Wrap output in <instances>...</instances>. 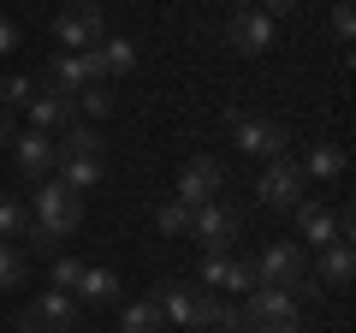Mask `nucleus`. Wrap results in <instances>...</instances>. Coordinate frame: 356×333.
I'll list each match as a JSON object with an SVG mask.
<instances>
[{
  "mask_svg": "<svg viewBox=\"0 0 356 333\" xmlns=\"http://www.w3.org/2000/svg\"><path fill=\"white\" fill-rule=\"evenodd\" d=\"M149 304L161 309L166 327L191 333V327H196V304H202V292H196V286H178V280H154V286H149Z\"/></svg>",
  "mask_w": 356,
  "mask_h": 333,
  "instance_id": "obj_9",
  "label": "nucleus"
},
{
  "mask_svg": "<svg viewBox=\"0 0 356 333\" xmlns=\"http://www.w3.org/2000/svg\"><path fill=\"white\" fill-rule=\"evenodd\" d=\"M303 191H309V179H303V166H297L291 155L267 161L261 179H255V203H261V208H297V203H303Z\"/></svg>",
  "mask_w": 356,
  "mask_h": 333,
  "instance_id": "obj_6",
  "label": "nucleus"
},
{
  "mask_svg": "<svg viewBox=\"0 0 356 333\" xmlns=\"http://www.w3.org/2000/svg\"><path fill=\"white\" fill-rule=\"evenodd\" d=\"M72 102H77V119H107V114H113V90H107V84H89V90H77L72 95Z\"/></svg>",
  "mask_w": 356,
  "mask_h": 333,
  "instance_id": "obj_26",
  "label": "nucleus"
},
{
  "mask_svg": "<svg viewBox=\"0 0 356 333\" xmlns=\"http://www.w3.org/2000/svg\"><path fill=\"white\" fill-rule=\"evenodd\" d=\"M48 280H54V292H72V297H77V280H83V262H77V256H54V274H48Z\"/></svg>",
  "mask_w": 356,
  "mask_h": 333,
  "instance_id": "obj_28",
  "label": "nucleus"
},
{
  "mask_svg": "<svg viewBox=\"0 0 356 333\" xmlns=\"http://www.w3.org/2000/svg\"><path fill=\"white\" fill-rule=\"evenodd\" d=\"M18 42H24V30H18L13 18H0V60H6V54H13Z\"/></svg>",
  "mask_w": 356,
  "mask_h": 333,
  "instance_id": "obj_30",
  "label": "nucleus"
},
{
  "mask_svg": "<svg viewBox=\"0 0 356 333\" xmlns=\"http://www.w3.org/2000/svg\"><path fill=\"white\" fill-rule=\"evenodd\" d=\"M95 48H102V65H107V77H125L131 65H137V48H131V36H102Z\"/></svg>",
  "mask_w": 356,
  "mask_h": 333,
  "instance_id": "obj_24",
  "label": "nucleus"
},
{
  "mask_svg": "<svg viewBox=\"0 0 356 333\" xmlns=\"http://www.w3.org/2000/svg\"><path fill=\"white\" fill-rule=\"evenodd\" d=\"M226 191V166L214 161V155H196L184 173H178V203L184 208H202V203H214V196Z\"/></svg>",
  "mask_w": 356,
  "mask_h": 333,
  "instance_id": "obj_10",
  "label": "nucleus"
},
{
  "mask_svg": "<svg viewBox=\"0 0 356 333\" xmlns=\"http://www.w3.org/2000/svg\"><path fill=\"white\" fill-rule=\"evenodd\" d=\"M102 36H107V13H102V0H65V13L54 18V42H60L65 54L95 48Z\"/></svg>",
  "mask_w": 356,
  "mask_h": 333,
  "instance_id": "obj_4",
  "label": "nucleus"
},
{
  "mask_svg": "<svg viewBox=\"0 0 356 333\" xmlns=\"http://www.w3.org/2000/svg\"><path fill=\"white\" fill-rule=\"evenodd\" d=\"M297 215V232H303L315 250H327V244H339V220H332V208L327 203H315V196H303V203L291 208Z\"/></svg>",
  "mask_w": 356,
  "mask_h": 333,
  "instance_id": "obj_15",
  "label": "nucleus"
},
{
  "mask_svg": "<svg viewBox=\"0 0 356 333\" xmlns=\"http://www.w3.org/2000/svg\"><path fill=\"white\" fill-rule=\"evenodd\" d=\"M350 274H356V250H350V244H327L309 280L327 286V292H344V286H350Z\"/></svg>",
  "mask_w": 356,
  "mask_h": 333,
  "instance_id": "obj_16",
  "label": "nucleus"
},
{
  "mask_svg": "<svg viewBox=\"0 0 356 333\" xmlns=\"http://www.w3.org/2000/svg\"><path fill=\"white\" fill-rule=\"evenodd\" d=\"M30 95H36V77H0V107H6V114L30 107Z\"/></svg>",
  "mask_w": 356,
  "mask_h": 333,
  "instance_id": "obj_27",
  "label": "nucleus"
},
{
  "mask_svg": "<svg viewBox=\"0 0 356 333\" xmlns=\"http://www.w3.org/2000/svg\"><path fill=\"white\" fill-rule=\"evenodd\" d=\"M30 280V250L13 238H0V292H13V286Z\"/></svg>",
  "mask_w": 356,
  "mask_h": 333,
  "instance_id": "obj_22",
  "label": "nucleus"
},
{
  "mask_svg": "<svg viewBox=\"0 0 356 333\" xmlns=\"http://www.w3.org/2000/svg\"><path fill=\"white\" fill-rule=\"evenodd\" d=\"M332 36L350 48V36H356V6H350V0H339V6H332Z\"/></svg>",
  "mask_w": 356,
  "mask_h": 333,
  "instance_id": "obj_29",
  "label": "nucleus"
},
{
  "mask_svg": "<svg viewBox=\"0 0 356 333\" xmlns=\"http://www.w3.org/2000/svg\"><path fill=\"white\" fill-rule=\"evenodd\" d=\"M154 226H161L166 238H191V208H184V203L172 196V203H161V208H154Z\"/></svg>",
  "mask_w": 356,
  "mask_h": 333,
  "instance_id": "obj_25",
  "label": "nucleus"
},
{
  "mask_svg": "<svg viewBox=\"0 0 356 333\" xmlns=\"http://www.w3.org/2000/svg\"><path fill=\"white\" fill-rule=\"evenodd\" d=\"M77 327V297L72 292H42L36 304L18 309V333H72Z\"/></svg>",
  "mask_w": 356,
  "mask_h": 333,
  "instance_id": "obj_8",
  "label": "nucleus"
},
{
  "mask_svg": "<svg viewBox=\"0 0 356 333\" xmlns=\"http://www.w3.org/2000/svg\"><path fill=\"white\" fill-rule=\"evenodd\" d=\"M250 274H255V286H280V292L297 297V286L309 280V256H303V244L280 238V244H261V256L250 262Z\"/></svg>",
  "mask_w": 356,
  "mask_h": 333,
  "instance_id": "obj_3",
  "label": "nucleus"
},
{
  "mask_svg": "<svg viewBox=\"0 0 356 333\" xmlns=\"http://www.w3.org/2000/svg\"><path fill=\"white\" fill-rule=\"evenodd\" d=\"M13 137H18V125H13V114L0 107V149H13Z\"/></svg>",
  "mask_w": 356,
  "mask_h": 333,
  "instance_id": "obj_32",
  "label": "nucleus"
},
{
  "mask_svg": "<svg viewBox=\"0 0 356 333\" xmlns=\"http://www.w3.org/2000/svg\"><path fill=\"white\" fill-rule=\"evenodd\" d=\"M30 125L48 131V137H60L65 125H77V102L65 90H36L30 95Z\"/></svg>",
  "mask_w": 356,
  "mask_h": 333,
  "instance_id": "obj_12",
  "label": "nucleus"
},
{
  "mask_svg": "<svg viewBox=\"0 0 356 333\" xmlns=\"http://www.w3.org/2000/svg\"><path fill=\"white\" fill-rule=\"evenodd\" d=\"M54 179L72 185L77 196L95 191V179H102V155H54Z\"/></svg>",
  "mask_w": 356,
  "mask_h": 333,
  "instance_id": "obj_18",
  "label": "nucleus"
},
{
  "mask_svg": "<svg viewBox=\"0 0 356 333\" xmlns=\"http://www.w3.org/2000/svg\"><path fill=\"white\" fill-rule=\"evenodd\" d=\"M77 297H83V304H119V274L113 268H83Z\"/></svg>",
  "mask_w": 356,
  "mask_h": 333,
  "instance_id": "obj_21",
  "label": "nucleus"
},
{
  "mask_svg": "<svg viewBox=\"0 0 356 333\" xmlns=\"http://www.w3.org/2000/svg\"><path fill=\"white\" fill-rule=\"evenodd\" d=\"M238 316H243L238 333H303V309H297V297L280 292V286H255V292H243Z\"/></svg>",
  "mask_w": 356,
  "mask_h": 333,
  "instance_id": "obj_2",
  "label": "nucleus"
},
{
  "mask_svg": "<svg viewBox=\"0 0 356 333\" xmlns=\"http://www.w3.org/2000/svg\"><path fill=\"white\" fill-rule=\"evenodd\" d=\"M13 161H18V173H24V179H48L54 173V137L48 131H18L13 137Z\"/></svg>",
  "mask_w": 356,
  "mask_h": 333,
  "instance_id": "obj_13",
  "label": "nucleus"
},
{
  "mask_svg": "<svg viewBox=\"0 0 356 333\" xmlns=\"http://www.w3.org/2000/svg\"><path fill=\"white\" fill-rule=\"evenodd\" d=\"M119 333H166V321L149 297H137V304H119Z\"/></svg>",
  "mask_w": 356,
  "mask_h": 333,
  "instance_id": "obj_23",
  "label": "nucleus"
},
{
  "mask_svg": "<svg viewBox=\"0 0 356 333\" xmlns=\"http://www.w3.org/2000/svg\"><path fill=\"white\" fill-rule=\"evenodd\" d=\"M36 232V215H30V203L24 196H0V238H30Z\"/></svg>",
  "mask_w": 356,
  "mask_h": 333,
  "instance_id": "obj_20",
  "label": "nucleus"
},
{
  "mask_svg": "<svg viewBox=\"0 0 356 333\" xmlns=\"http://www.w3.org/2000/svg\"><path fill=\"white\" fill-rule=\"evenodd\" d=\"M238 226H243V215L226 203V196H214V203L191 208V238H202V250H208V256H226V250H232V238H238Z\"/></svg>",
  "mask_w": 356,
  "mask_h": 333,
  "instance_id": "obj_5",
  "label": "nucleus"
},
{
  "mask_svg": "<svg viewBox=\"0 0 356 333\" xmlns=\"http://www.w3.org/2000/svg\"><path fill=\"white\" fill-rule=\"evenodd\" d=\"M243 316L238 304H232L226 292H202V304H196V333H238Z\"/></svg>",
  "mask_w": 356,
  "mask_h": 333,
  "instance_id": "obj_17",
  "label": "nucleus"
},
{
  "mask_svg": "<svg viewBox=\"0 0 356 333\" xmlns=\"http://www.w3.org/2000/svg\"><path fill=\"white\" fill-rule=\"evenodd\" d=\"M30 215H36V250H60L65 238H72L77 226H83V196L72 191V185H60V179H42L36 185V203H30Z\"/></svg>",
  "mask_w": 356,
  "mask_h": 333,
  "instance_id": "obj_1",
  "label": "nucleus"
},
{
  "mask_svg": "<svg viewBox=\"0 0 356 333\" xmlns=\"http://www.w3.org/2000/svg\"><path fill=\"white\" fill-rule=\"evenodd\" d=\"M202 286H214V292L238 297V292H255V274H250V262H232V256H202Z\"/></svg>",
  "mask_w": 356,
  "mask_h": 333,
  "instance_id": "obj_14",
  "label": "nucleus"
},
{
  "mask_svg": "<svg viewBox=\"0 0 356 333\" xmlns=\"http://www.w3.org/2000/svg\"><path fill=\"white\" fill-rule=\"evenodd\" d=\"M303 179H321V185H332V179H344V166H350V155L339 149V143H315V149L303 155Z\"/></svg>",
  "mask_w": 356,
  "mask_h": 333,
  "instance_id": "obj_19",
  "label": "nucleus"
},
{
  "mask_svg": "<svg viewBox=\"0 0 356 333\" xmlns=\"http://www.w3.org/2000/svg\"><path fill=\"white\" fill-rule=\"evenodd\" d=\"M255 6H261L267 18H285V13H297V6H303V0H255Z\"/></svg>",
  "mask_w": 356,
  "mask_h": 333,
  "instance_id": "obj_31",
  "label": "nucleus"
},
{
  "mask_svg": "<svg viewBox=\"0 0 356 333\" xmlns=\"http://www.w3.org/2000/svg\"><path fill=\"white\" fill-rule=\"evenodd\" d=\"M226 48H238V54H267V48H273V18H267L261 6H250V13H232V24H226Z\"/></svg>",
  "mask_w": 356,
  "mask_h": 333,
  "instance_id": "obj_11",
  "label": "nucleus"
},
{
  "mask_svg": "<svg viewBox=\"0 0 356 333\" xmlns=\"http://www.w3.org/2000/svg\"><path fill=\"white\" fill-rule=\"evenodd\" d=\"M232 143H238L243 155H255V161H280L285 155V125L267 114H232Z\"/></svg>",
  "mask_w": 356,
  "mask_h": 333,
  "instance_id": "obj_7",
  "label": "nucleus"
},
{
  "mask_svg": "<svg viewBox=\"0 0 356 333\" xmlns=\"http://www.w3.org/2000/svg\"><path fill=\"white\" fill-rule=\"evenodd\" d=\"M191 333H196V327H191Z\"/></svg>",
  "mask_w": 356,
  "mask_h": 333,
  "instance_id": "obj_34",
  "label": "nucleus"
},
{
  "mask_svg": "<svg viewBox=\"0 0 356 333\" xmlns=\"http://www.w3.org/2000/svg\"><path fill=\"white\" fill-rule=\"evenodd\" d=\"M232 6H238V13H250V6H255V0H232Z\"/></svg>",
  "mask_w": 356,
  "mask_h": 333,
  "instance_id": "obj_33",
  "label": "nucleus"
}]
</instances>
